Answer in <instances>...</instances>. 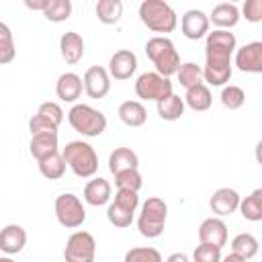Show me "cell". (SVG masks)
Masks as SVG:
<instances>
[{
	"instance_id": "cell-20",
	"label": "cell",
	"mask_w": 262,
	"mask_h": 262,
	"mask_svg": "<svg viewBox=\"0 0 262 262\" xmlns=\"http://www.w3.org/2000/svg\"><path fill=\"white\" fill-rule=\"evenodd\" d=\"M209 23H213L217 29L229 31L231 27H235L239 23V8L233 2H221L209 14Z\"/></svg>"
},
{
	"instance_id": "cell-35",
	"label": "cell",
	"mask_w": 262,
	"mask_h": 262,
	"mask_svg": "<svg viewBox=\"0 0 262 262\" xmlns=\"http://www.w3.org/2000/svg\"><path fill=\"white\" fill-rule=\"evenodd\" d=\"M106 219L111 221V225H115V227H119V229H125V227H129V225L133 223L135 213H133V211H127V209H123V207H119L117 203H111V205L106 207Z\"/></svg>"
},
{
	"instance_id": "cell-34",
	"label": "cell",
	"mask_w": 262,
	"mask_h": 262,
	"mask_svg": "<svg viewBox=\"0 0 262 262\" xmlns=\"http://www.w3.org/2000/svg\"><path fill=\"white\" fill-rule=\"evenodd\" d=\"M221 104L225 106V108H229V111H237V108H242L244 106V102H246V92H244V88H239V86H235V84H225L223 88H221Z\"/></svg>"
},
{
	"instance_id": "cell-14",
	"label": "cell",
	"mask_w": 262,
	"mask_h": 262,
	"mask_svg": "<svg viewBox=\"0 0 262 262\" xmlns=\"http://www.w3.org/2000/svg\"><path fill=\"white\" fill-rule=\"evenodd\" d=\"M199 242L223 248L227 244V225L221 217H207L199 225Z\"/></svg>"
},
{
	"instance_id": "cell-36",
	"label": "cell",
	"mask_w": 262,
	"mask_h": 262,
	"mask_svg": "<svg viewBox=\"0 0 262 262\" xmlns=\"http://www.w3.org/2000/svg\"><path fill=\"white\" fill-rule=\"evenodd\" d=\"M123 262H164V260H162V254H160L156 248L137 246V248L127 250Z\"/></svg>"
},
{
	"instance_id": "cell-30",
	"label": "cell",
	"mask_w": 262,
	"mask_h": 262,
	"mask_svg": "<svg viewBox=\"0 0 262 262\" xmlns=\"http://www.w3.org/2000/svg\"><path fill=\"white\" fill-rule=\"evenodd\" d=\"M37 164H39V172H41V176L47 178V180H59V178L66 174V168H68L59 151L47 156L45 160H41V162H37Z\"/></svg>"
},
{
	"instance_id": "cell-6",
	"label": "cell",
	"mask_w": 262,
	"mask_h": 262,
	"mask_svg": "<svg viewBox=\"0 0 262 262\" xmlns=\"http://www.w3.org/2000/svg\"><path fill=\"white\" fill-rule=\"evenodd\" d=\"M53 209H55V217L59 225L66 229H76L86 221V209L74 192H61L55 199Z\"/></svg>"
},
{
	"instance_id": "cell-24",
	"label": "cell",
	"mask_w": 262,
	"mask_h": 262,
	"mask_svg": "<svg viewBox=\"0 0 262 262\" xmlns=\"http://www.w3.org/2000/svg\"><path fill=\"white\" fill-rule=\"evenodd\" d=\"M31 156L41 162L47 156L57 151V133H41V135H31V143H29Z\"/></svg>"
},
{
	"instance_id": "cell-42",
	"label": "cell",
	"mask_w": 262,
	"mask_h": 262,
	"mask_svg": "<svg viewBox=\"0 0 262 262\" xmlns=\"http://www.w3.org/2000/svg\"><path fill=\"white\" fill-rule=\"evenodd\" d=\"M242 14L248 23H260L262 20V0H246L242 6Z\"/></svg>"
},
{
	"instance_id": "cell-13",
	"label": "cell",
	"mask_w": 262,
	"mask_h": 262,
	"mask_svg": "<svg viewBox=\"0 0 262 262\" xmlns=\"http://www.w3.org/2000/svg\"><path fill=\"white\" fill-rule=\"evenodd\" d=\"M137 70V55L131 49H119L108 61V76L115 80H129Z\"/></svg>"
},
{
	"instance_id": "cell-28",
	"label": "cell",
	"mask_w": 262,
	"mask_h": 262,
	"mask_svg": "<svg viewBox=\"0 0 262 262\" xmlns=\"http://www.w3.org/2000/svg\"><path fill=\"white\" fill-rule=\"evenodd\" d=\"M94 10L102 25H115L123 16V2L121 0H98Z\"/></svg>"
},
{
	"instance_id": "cell-19",
	"label": "cell",
	"mask_w": 262,
	"mask_h": 262,
	"mask_svg": "<svg viewBox=\"0 0 262 262\" xmlns=\"http://www.w3.org/2000/svg\"><path fill=\"white\" fill-rule=\"evenodd\" d=\"M84 201L92 207H102L111 201V194H113V188H111V182L104 180L102 176H96L92 180L86 182L84 186Z\"/></svg>"
},
{
	"instance_id": "cell-46",
	"label": "cell",
	"mask_w": 262,
	"mask_h": 262,
	"mask_svg": "<svg viewBox=\"0 0 262 262\" xmlns=\"http://www.w3.org/2000/svg\"><path fill=\"white\" fill-rule=\"evenodd\" d=\"M221 262H248V260H244L242 256H237V254H227V256H221Z\"/></svg>"
},
{
	"instance_id": "cell-38",
	"label": "cell",
	"mask_w": 262,
	"mask_h": 262,
	"mask_svg": "<svg viewBox=\"0 0 262 262\" xmlns=\"http://www.w3.org/2000/svg\"><path fill=\"white\" fill-rule=\"evenodd\" d=\"M192 262H221V248L199 244L192 252Z\"/></svg>"
},
{
	"instance_id": "cell-33",
	"label": "cell",
	"mask_w": 262,
	"mask_h": 262,
	"mask_svg": "<svg viewBox=\"0 0 262 262\" xmlns=\"http://www.w3.org/2000/svg\"><path fill=\"white\" fill-rule=\"evenodd\" d=\"M16 57V47L12 39V31L6 23L0 20V66L10 63Z\"/></svg>"
},
{
	"instance_id": "cell-1",
	"label": "cell",
	"mask_w": 262,
	"mask_h": 262,
	"mask_svg": "<svg viewBox=\"0 0 262 262\" xmlns=\"http://www.w3.org/2000/svg\"><path fill=\"white\" fill-rule=\"evenodd\" d=\"M61 158L78 178H92L98 172V156L94 147L82 139L66 143Z\"/></svg>"
},
{
	"instance_id": "cell-8",
	"label": "cell",
	"mask_w": 262,
	"mask_h": 262,
	"mask_svg": "<svg viewBox=\"0 0 262 262\" xmlns=\"http://www.w3.org/2000/svg\"><path fill=\"white\" fill-rule=\"evenodd\" d=\"M96 258V242L94 235L88 231H74L63 248L66 262H94Z\"/></svg>"
},
{
	"instance_id": "cell-47",
	"label": "cell",
	"mask_w": 262,
	"mask_h": 262,
	"mask_svg": "<svg viewBox=\"0 0 262 262\" xmlns=\"http://www.w3.org/2000/svg\"><path fill=\"white\" fill-rule=\"evenodd\" d=\"M0 262H14L10 256H0Z\"/></svg>"
},
{
	"instance_id": "cell-2",
	"label": "cell",
	"mask_w": 262,
	"mask_h": 262,
	"mask_svg": "<svg viewBox=\"0 0 262 262\" xmlns=\"http://www.w3.org/2000/svg\"><path fill=\"white\" fill-rule=\"evenodd\" d=\"M139 18L141 23L154 33H172L178 25V16L174 8L164 0H143L139 4Z\"/></svg>"
},
{
	"instance_id": "cell-31",
	"label": "cell",
	"mask_w": 262,
	"mask_h": 262,
	"mask_svg": "<svg viewBox=\"0 0 262 262\" xmlns=\"http://www.w3.org/2000/svg\"><path fill=\"white\" fill-rule=\"evenodd\" d=\"M41 14L49 23H63L72 16V2L70 0H47Z\"/></svg>"
},
{
	"instance_id": "cell-18",
	"label": "cell",
	"mask_w": 262,
	"mask_h": 262,
	"mask_svg": "<svg viewBox=\"0 0 262 262\" xmlns=\"http://www.w3.org/2000/svg\"><path fill=\"white\" fill-rule=\"evenodd\" d=\"M59 51H61V57L66 59V63L70 66H76L78 61H82L84 57V39L80 33L76 31H68L61 35L59 39Z\"/></svg>"
},
{
	"instance_id": "cell-17",
	"label": "cell",
	"mask_w": 262,
	"mask_h": 262,
	"mask_svg": "<svg viewBox=\"0 0 262 262\" xmlns=\"http://www.w3.org/2000/svg\"><path fill=\"white\" fill-rule=\"evenodd\" d=\"M27 246V231L16 225V223H8L6 227L0 229V250L6 256L18 254L23 248Z\"/></svg>"
},
{
	"instance_id": "cell-39",
	"label": "cell",
	"mask_w": 262,
	"mask_h": 262,
	"mask_svg": "<svg viewBox=\"0 0 262 262\" xmlns=\"http://www.w3.org/2000/svg\"><path fill=\"white\" fill-rule=\"evenodd\" d=\"M37 115H41V117H45L47 121H51L53 125H61V121H63V111H61V106L57 104V102H53V100H47V102H41L39 104V108H37Z\"/></svg>"
},
{
	"instance_id": "cell-10",
	"label": "cell",
	"mask_w": 262,
	"mask_h": 262,
	"mask_svg": "<svg viewBox=\"0 0 262 262\" xmlns=\"http://www.w3.org/2000/svg\"><path fill=\"white\" fill-rule=\"evenodd\" d=\"M209 16L199 10V8H190L182 14L180 18V29H182V35L190 41H199L203 37H207L209 33Z\"/></svg>"
},
{
	"instance_id": "cell-27",
	"label": "cell",
	"mask_w": 262,
	"mask_h": 262,
	"mask_svg": "<svg viewBox=\"0 0 262 262\" xmlns=\"http://www.w3.org/2000/svg\"><path fill=\"white\" fill-rule=\"evenodd\" d=\"M239 213L248 221H262V188H256L252 194L239 201Z\"/></svg>"
},
{
	"instance_id": "cell-41",
	"label": "cell",
	"mask_w": 262,
	"mask_h": 262,
	"mask_svg": "<svg viewBox=\"0 0 262 262\" xmlns=\"http://www.w3.org/2000/svg\"><path fill=\"white\" fill-rule=\"evenodd\" d=\"M29 131L31 135H41V133H57V125H53L51 121H47L41 115H33L29 121Z\"/></svg>"
},
{
	"instance_id": "cell-9",
	"label": "cell",
	"mask_w": 262,
	"mask_h": 262,
	"mask_svg": "<svg viewBox=\"0 0 262 262\" xmlns=\"http://www.w3.org/2000/svg\"><path fill=\"white\" fill-rule=\"evenodd\" d=\"M82 84H84V92L90 96V98H104L111 90V76L106 72V68L102 66H92L84 72V78H82Z\"/></svg>"
},
{
	"instance_id": "cell-21",
	"label": "cell",
	"mask_w": 262,
	"mask_h": 262,
	"mask_svg": "<svg viewBox=\"0 0 262 262\" xmlns=\"http://www.w3.org/2000/svg\"><path fill=\"white\" fill-rule=\"evenodd\" d=\"M184 106L192 108L194 113H203V111H209L211 104H213V94L209 90V86L205 82L196 84V86H190L186 88V94H184Z\"/></svg>"
},
{
	"instance_id": "cell-15",
	"label": "cell",
	"mask_w": 262,
	"mask_h": 262,
	"mask_svg": "<svg viewBox=\"0 0 262 262\" xmlns=\"http://www.w3.org/2000/svg\"><path fill=\"white\" fill-rule=\"evenodd\" d=\"M239 201H242V196L235 188L223 186V188H217L213 192V196L209 201V207L217 217H225V215H231V213L237 211Z\"/></svg>"
},
{
	"instance_id": "cell-40",
	"label": "cell",
	"mask_w": 262,
	"mask_h": 262,
	"mask_svg": "<svg viewBox=\"0 0 262 262\" xmlns=\"http://www.w3.org/2000/svg\"><path fill=\"white\" fill-rule=\"evenodd\" d=\"M113 203H117L119 207H123V209H127V211H137V207H139V194L135 192V190H125V188H117V194H115V201Z\"/></svg>"
},
{
	"instance_id": "cell-7",
	"label": "cell",
	"mask_w": 262,
	"mask_h": 262,
	"mask_svg": "<svg viewBox=\"0 0 262 262\" xmlns=\"http://www.w3.org/2000/svg\"><path fill=\"white\" fill-rule=\"evenodd\" d=\"M135 94L141 100L160 102L162 98L172 94V82L170 78H164L158 72H143L135 80Z\"/></svg>"
},
{
	"instance_id": "cell-25",
	"label": "cell",
	"mask_w": 262,
	"mask_h": 262,
	"mask_svg": "<svg viewBox=\"0 0 262 262\" xmlns=\"http://www.w3.org/2000/svg\"><path fill=\"white\" fill-rule=\"evenodd\" d=\"M231 63H205L203 68V80L209 86H219L223 88L229 78H231Z\"/></svg>"
},
{
	"instance_id": "cell-22",
	"label": "cell",
	"mask_w": 262,
	"mask_h": 262,
	"mask_svg": "<svg viewBox=\"0 0 262 262\" xmlns=\"http://www.w3.org/2000/svg\"><path fill=\"white\" fill-rule=\"evenodd\" d=\"M137 166H139V158L131 147H117L108 156V170L113 176L123 170H135Z\"/></svg>"
},
{
	"instance_id": "cell-23",
	"label": "cell",
	"mask_w": 262,
	"mask_h": 262,
	"mask_svg": "<svg viewBox=\"0 0 262 262\" xmlns=\"http://www.w3.org/2000/svg\"><path fill=\"white\" fill-rule=\"evenodd\" d=\"M119 119L127 127H141L147 121V111L139 100H125L119 104Z\"/></svg>"
},
{
	"instance_id": "cell-45",
	"label": "cell",
	"mask_w": 262,
	"mask_h": 262,
	"mask_svg": "<svg viewBox=\"0 0 262 262\" xmlns=\"http://www.w3.org/2000/svg\"><path fill=\"white\" fill-rule=\"evenodd\" d=\"M207 63H231V57H221V55H205Z\"/></svg>"
},
{
	"instance_id": "cell-37",
	"label": "cell",
	"mask_w": 262,
	"mask_h": 262,
	"mask_svg": "<svg viewBox=\"0 0 262 262\" xmlns=\"http://www.w3.org/2000/svg\"><path fill=\"white\" fill-rule=\"evenodd\" d=\"M115 184L117 188H125V190H135L139 192L141 184H143V178L139 174V170H123L119 174H115Z\"/></svg>"
},
{
	"instance_id": "cell-3",
	"label": "cell",
	"mask_w": 262,
	"mask_h": 262,
	"mask_svg": "<svg viewBox=\"0 0 262 262\" xmlns=\"http://www.w3.org/2000/svg\"><path fill=\"white\" fill-rule=\"evenodd\" d=\"M145 53L151 59V63L156 66V72L164 78H170L172 74H176L178 66H180V55L176 51V45L172 43V39L164 37V35H156L145 43Z\"/></svg>"
},
{
	"instance_id": "cell-4",
	"label": "cell",
	"mask_w": 262,
	"mask_h": 262,
	"mask_svg": "<svg viewBox=\"0 0 262 262\" xmlns=\"http://www.w3.org/2000/svg\"><path fill=\"white\" fill-rule=\"evenodd\" d=\"M166 217H168L166 201L160 199V196H149L141 205V211H139V217H137L139 233L147 239L160 237L164 233V227H166Z\"/></svg>"
},
{
	"instance_id": "cell-29",
	"label": "cell",
	"mask_w": 262,
	"mask_h": 262,
	"mask_svg": "<svg viewBox=\"0 0 262 262\" xmlns=\"http://www.w3.org/2000/svg\"><path fill=\"white\" fill-rule=\"evenodd\" d=\"M258 248H260V244H258L256 235H252V233H248V231L237 233V235L231 239V252L237 254V256H242L244 260L254 258V256L258 254Z\"/></svg>"
},
{
	"instance_id": "cell-12",
	"label": "cell",
	"mask_w": 262,
	"mask_h": 262,
	"mask_svg": "<svg viewBox=\"0 0 262 262\" xmlns=\"http://www.w3.org/2000/svg\"><path fill=\"white\" fill-rule=\"evenodd\" d=\"M235 66L239 72L262 74V43L252 41L235 49Z\"/></svg>"
},
{
	"instance_id": "cell-44",
	"label": "cell",
	"mask_w": 262,
	"mask_h": 262,
	"mask_svg": "<svg viewBox=\"0 0 262 262\" xmlns=\"http://www.w3.org/2000/svg\"><path fill=\"white\" fill-rule=\"evenodd\" d=\"M166 262H190V258L184 254V252H174L166 258Z\"/></svg>"
},
{
	"instance_id": "cell-32",
	"label": "cell",
	"mask_w": 262,
	"mask_h": 262,
	"mask_svg": "<svg viewBox=\"0 0 262 262\" xmlns=\"http://www.w3.org/2000/svg\"><path fill=\"white\" fill-rule=\"evenodd\" d=\"M176 76H178V82L180 86L184 88H190V86H196L203 82V68L196 66L194 61H184L178 66L176 70Z\"/></svg>"
},
{
	"instance_id": "cell-43",
	"label": "cell",
	"mask_w": 262,
	"mask_h": 262,
	"mask_svg": "<svg viewBox=\"0 0 262 262\" xmlns=\"http://www.w3.org/2000/svg\"><path fill=\"white\" fill-rule=\"evenodd\" d=\"M45 4H47V0H25V6L27 8H31V10H39V12H43V8H45Z\"/></svg>"
},
{
	"instance_id": "cell-5",
	"label": "cell",
	"mask_w": 262,
	"mask_h": 262,
	"mask_svg": "<svg viewBox=\"0 0 262 262\" xmlns=\"http://www.w3.org/2000/svg\"><path fill=\"white\" fill-rule=\"evenodd\" d=\"M68 123L72 125V129L84 137H98L104 133L106 129V117L96 111L90 104H74L68 113Z\"/></svg>"
},
{
	"instance_id": "cell-16",
	"label": "cell",
	"mask_w": 262,
	"mask_h": 262,
	"mask_svg": "<svg viewBox=\"0 0 262 262\" xmlns=\"http://www.w3.org/2000/svg\"><path fill=\"white\" fill-rule=\"evenodd\" d=\"M82 90H84V84H82V78L74 72H66L57 78L55 82V94L61 102H76L80 96H82Z\"/></svg>"
},
{
	"instance_id": "cell-26",
	"label": "cell",
	"mask_w": 262,
	"mask_h": 262,
	"mask_svg": "<svg viewBox=\"0 0 262 262\" xmlns=\"http://www.w3.org/2000/svg\"><path fill=\"white\" fill-rule=\"evenodd\" d=\"M156 106H158L160 119H164V121H178L184 115V100L174 92L170 96L162 98L160 102H156Z\"/></svg>"
},
{
	"instance_id": "cell-11",
	"label": "cell",
	"mask_w": 262,
	"mask_h": 262,
	"mask_svg": "<svg viewBox=\"0 0 262 262\" xmlns=\"http://www.w3.org/2000/svg\"><path fill=\"white\" fill-rule=\"evenodd\" d=\"M235 49H237V39H235L233 33L223 31V29H215V31L207 33L205 55H223V57H231Z\"/></svg>"
}]
</instances>
